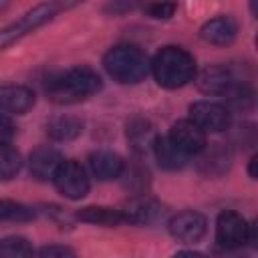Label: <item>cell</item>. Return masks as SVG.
Listing matches in <instances>:
<instances>
[{
	"label": "cell",
	"mask_w": 258,
	"mask_h": 258,
	"mask_svg": "<svg viewBox=\"0 0 258 258\" xmlns=\"http://www.w3.org/2000/svg\"><path fill=\"white\" fill-rule=\"evenodd\" d=\"M167 139L185 155V157H191V155H198L206 149V133L194 125L189 119H179L177 123L171 125L169 133H167Z\"/></svg>",
	"instance_id": "8"
},
{
	"label": "cell",
	"mask_w": 258,
	"mask_h": 258,
	"mask_svg": "<svg viewBox=\"0 0 258 258\" xmlns=\"http://www.w3.org/2000/svg\"><path fill=\"white\" fill-rule=\"evenodd\" d=\"M14 135V123L8 115L0 113V143H8L10 137Z\"/></svg>",
	"instance_id": "25"
},
{
	"label": "cell",
	"mask_w": 258,
	"mask_h": 258,
	"mask_svg": "<svg viewBox=\"0 0 258 258\" xmlns=\"http://www.w3.org/2000/svg\"><path fill=\"white\" fill-rule=\"evenodd\" d=\"M189 121L198 125L204 133H218L228 129L230 111L226 105L216 101H198L189 107Z\"/></svg>",
	"instance_id": "7"
},
{
	"label": "cell",
	"mask_w": 258,
	"mask_h": 258,
	"mask_svg": "<svg viewBox=\"0 0 258 258\" xmlns=\"http://www.w3.org/2000/svg\"><path fill=\"white\" fill-rule=\"evenodd\" d=\"M151 149H153L155 159L159 161V165H161L163 169H179V167H183L185 161H187V157L167 139V135H165V137H159V135H157Z\"/></svg>",
	"instance_id": "15"
},
{
	"label": "cell",
	"mask_w": 258,
	"mask_h": 258,
	"mask_svg": "<svg viewBox=\"0 0 258 258\" xmlns=\"http://www.w3.org/2000/svg\"><path fill=\"white\" fill-rule=\"evenodd\" d=\"M127 137L129 141L133 143L135 149H145V147H153V141H155V133H153V127L147 123V121H133L127 129Z\"/></svg>",
	"instance_id": "21"
},
{
	"label": "cell",
	"mask_w": 258,
	"mask_h": 258,
	"mask_svg": "<svg viewBox=\"0 0 258 258\" xmlns=\"http://www.w3.org/2000/svg\"><path fill=\"white\" fill-rule=\"evenodd\" d=\"M216 240L228 250L240 248L254 240V226H248V222L238 212L224 210L216 222Z\"/></svg>",
	"instance_id": "5"
},
{
	"label": "cell",
	"mask_w": 258,
	"mask_h": 258,
	"mask_svg": "<svg viewBox=\"0 0 258 258\" xmlns=\"http://www.w3.org/2000/svg\"><path fill=\"white\" fill-rule=\"evenodd\" d=\"M62 163V155L58 149L54 147H36L30 157H28V167H30V173L36 177V179H52L54 171L58 169V165Z\"/></svg>",
	"instance_id": "12"
},
{
	"label": "cell",
	"mask_w": 258,
	"mask_h": 258,
	"mask_svg": "<svg viewBox=\"0 0 258 258\" xmlns=\"http://www.w3.org/2000/svg\"><path fill=\"white\" fill-rule=\"evenodd\" d=\"M36 258H77V254L73 252V248L69 246H60V244H50L40 248Z\"/></svg>",
	"instance_id": "23"
},
{
	"label": "cell",
	"mask_w": 258,
	"mask_h": 258,
	"mask_svg": "<svg viewBox=\"0 0 258 258\" xmlns=\"http://www.w3.org/2000/svg\"><path fill=\"white\" fill-rule=\"evenodd\" d=\"M173 258H208V256L202 254V252H196V250H181V252H177Z\"/></svg>",
	"instance_id": "26"
},
{
	"label": "cell",
	"mask_w": 258,
	"mask_h": 258,
	"mask_svg": "<svg viewBox=\"0 0 258 258\" xmlns=\"http://www.w3.org/2000/svg\"><path fill=\"white\" fill-rule=\"evenodd\" d=\"M123 165L125 163H123L121 155L107 151V149H101V151H95L89 155V169L101 181H109V179L119 177L123 171Z\"/></svg>",
	"instance_id": "14"
},
{
	"label": "cell",
	"mask_w": 258,
	"mask_h": 258,
	"mask_svg": "<svg viewBox=\"0 0 258 258\" xmlns=\"http://www.w3.org/2000/svg\"><path fill=\"white\" fill-rule=\"evenodd\" d=\"M177 10V4H167V2H161V4H149L145 6V12L151 16V18H157V20H165L169 16H173V12Z\"/></svg>",
	"instance_id": "24"
},
{
	"label": "cell",
	"mask_w": 258,
	"mask_h": 258,
	"mask_svg": "<svg viewBox=\"0 0 258 258\" xmlns=\"http://www.w3.org/2000/svg\"><path fill=\"white\" fill-rule=\"evenodd\" d=\"M52 181H54L56 189L69 200L85 198L91 187L87 169L75 159H62V163L58 165V169L52 175Z\"/></svg>",
	"instance_id": "6"
},
{
	"label": "cell",
	"mask_w": 258,
	"mask_h": 258,
	"mask_svg": "<svg viewBox=\"0 0 258 258\" xmlns=\"http://www.w3.org/2000/svg\"><path fill=\"white\" fill-rule=\"evenodd\" d=\"M248 173H250V177H252V179L256 177V155L250 159V169H248Z\"/></svg>",
	"instance_id": "27"
},
{
	"label": "cell",
	"mask_w": 258,
	"mask_h": 258,
	"mask_svg": "<svg viewBox=\"0 0 258 258\" xmlns=\"http://www.w3.org/2000/svg\"><path fill=\"white\" fill-rule=\"evenodd\" d=\"M149 71L155 81L165 89H179L194 81L196 77V60L194 56L179 46H163L153 60L149 62Z\"/></svg>",
	"instance_id": "2"
},
{
	"label": "cell",
	"mask_w": 258,
	"mask_h": 258,
	"mask_svg": "<svg viewBox=\"0 0 258 258\" xmlns=\"http://www.w3.org/2000/svg\"><path fill=\"white\" fill-rule=\"evenodd\" d=\"M167 230L175 240H179L183 244H194L204 238V234L208 230V222L200 212L185 210V212L175 214L167 222Z\"/></svg>",
	"instance_id": "9"
},
{
	"label": "cell",
	"mask_w": 258,
	"mask_h": 258,
	"mask_svg": "<svg viewBox=\"0 0 258 258\" xmlns=\"http://www.w3.org/2000/svg\"><path fill=\"white\" fill-rule=\"evenodd\" d=\"M105 71L113 81L121 85H135L141 83L149 73V58L145 52L133 44H119L107 50L103 56Z\"/></svg>",
	"instance_id": "3"
},
{
	"label": "cell",
	"mask_w": 258,
	"mask_h": 258,
	"mask_svg": "<svg viewBox=\"0 0 258 258\" xmlns=\"http://www.w3.org/2000/svg\"><path fill=\"white\" fill-rule=\"evenodd\" d=\"M121 212L125 216V222H131V224H147L157 214V208L151 202L139 200V202H129Z\"/></svg>",
	"instance_id": "22"
},
{
	"label": "cell",
	"mask_w": 258,
	"mask_h": 258,
	"mask_svg": "<svg viewBox=\"0 0 258 258\" xmlns=\"http://www.w3.org/2000/svg\"><path fill=\"white\" fill-rule=\"evenodd\" d=\"M236 32H238V26L232 16H216L200 28L202 38L216 46H226V44L234 42Z\"/></svg>",
	"instance_id": "13"
},
{
	"label": "cell",
	"mask_w": 258,
	"mask_h": 258,
	"mask_svg": "<svg viewBox=\"0 0 258 258\" xmlns=\"http://www.w3.org/2000/svg\"><path fill=\"white\" fill-rule=\"evenodd\" d=\"M36 212L30 206H24L14 200H0V220L4 222H30Z\"/></svg>",
	"instance_id": "20"
},
{
	"label": "cell",
	"mask_w": 258,
	"mask_h": 258,
	"mask_svg": "<svg viewBox=\"0 0 258 258\" xmlns=\"http://www.w3.org/2000/svg\"><path fill=\"white\" fill-rule=\"evenodd\" d=\"M101 77L95 71H91L89 67H75L48 77L44 91L50 101L58 105H71L95 95L97 91H101Z\"/></svg>",
	"instance_id": "1"
},
{
	"label": "cell",
	"mask_w": 258,
	"mask_h": 258,
	"mask_svg": "<svg viewBox=\"0 0 258 258\" xmlns=\"http://www.w3.org/2000/svg\"><path fill=\"white\" fill-rule=\"evenodd\" d=\"M58 12V4H38L34 8H30L26 14H22L16 22L4 26L0 30V50H4L6 46L14 44L16 40H20L22 36L30 34L32 30L40 28L42 24H46L48 20H52V16Z\"/></svg>",
	"instance_id": "4"
},
{
	"label": "cell",
	"mask_w": 258,
	"mask_h": 258,
	"mask_svg": "<svg viewBox=\"0 0 258 258\" xmlns=\"http://www.w3.org/2000/svg\"><path fill=\"white\" fill-rule=\"evenodd\" d=\"M236 85H238V81H236L234 73L228 67H222V64L208 67L198 77L200 91H204L208 95H228Z\"/></svg>",
	"instance_id": "10"
},
{
	"label": "cell",
	"mask_w": 258,
	"mask_h": 258,
	"mask_svg": "<svg viewBox=\"0 0 258 258\" xmlns=\"http://www.w3.org/2000/svg\"><path fill=\"white\" fill-rule=\"evenodd\" d=\"M77 218L81 222H89L97 226H119L125 222V216L121 210L105 208V206H87L77 212Z\"/></svg>",
	"instance_id": "16"
},
{
	"label": "cell",
	"mask_w": 258,
	"mask_h": 258,
	"mask_svg": "<svg viewBox=\"0 0 258 258\" xmlns=\"http://www.w3.org/2000/svg\"><path fill=\"white\" fill-rule=\"evenodd\" d=\"M46 131H48V135H50L54 141H71V139H75V137L81 135L83 123H81V119H77V117L62 115V117H54V119L46 125Z\"/></svg>",
	"instance_id": "17"
},
{
	"label": "cell",
	"mask_w": 258,
	"mask_h": 258,
	"mask_svg": "<svg viewBox=\"0 0 258 258\" xmlns=\"http://www.w3.org/2000/svg\"><path fill=\"white\" fill-rule=\"evenodd\" d=\"M34 107V93L24 85H0V109L22 115Z\"/></svg>",
	"instance_id": "11"
},
{
	"label": "cell",
	"mask_w": 258,
	"mask_h": 258,
	"mask_svg": "<svg viewBox=\"0 0 258 258\" xmlns=\"http://www.w3.org/2000/svg\"><path fill=\"white\" fill-rule=\"evenodd\" d=\"M32 244L22 236H8L0 242V258H32Z\"/></svg>",
	"instance_id": "18"
},
{
	"label": "cell",
	"mask_w": 258,
	"mask_h": 258,
	"mask_svg": "<svg viewBox=\"0 0 258 258\" xmlns=\"http://www.w3.org/2000/svg\"><path fill=\"white\" fill-rule=\"evenodd\" d=\"M20 171V153L10 143H0V181L16 177Z\"/></svg>",
	"instance_id": "19"
}]
</instances>
